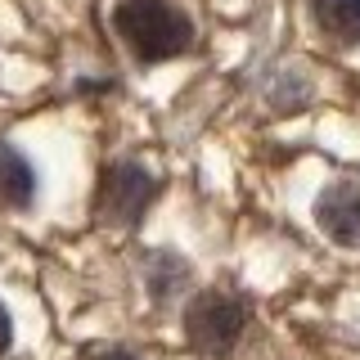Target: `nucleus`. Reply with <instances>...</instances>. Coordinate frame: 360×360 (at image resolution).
Masks as SVG:
<instances>
[{"mask_svg": "<svg viewBox=\"0 0 360 360\" xmlns=\"http://www.w3.org/2000/svg\"><path fill=\"white\" fill-rule=\"evenodd\" d=\"M104 360H140V356H131V352H108Z\"/></svg>", "mask_w": 360, "mask_h": 360, "instance_id": "nucleus-8", "label": "nucleus"}, {"mask_svg": "<svg viewBox=\"0 0 360 360\" xmlns=\"http://www.w3.org/2000/svg\"><path fill=\"white\" fill-rule=\"evenodd\" d=\"M315 22L324 27V37L356 45L360 41V0H311Z\"/></svg>", "mask_w": 360, "mask_h": 360, "instance_id": "nucleus-6", "label": "nucleus"}, {"mask_svg": "<svg viewBox=\"0 0 360 360\" xmlns=\"http://www.w3.org/2000/svg\"><path fill=\"white\" fill-rule=\"evenodd\" d=\"M9 342H14V320H9V311H5V302H0V356L9 352Z\"/></svg>", "mask_w": 360, "mask_h": 360, "instance_id": "nucleus-7", "label": "nucleus"}, {"mask_svg": "<svg viewBox=\"0 0 360 360\" xmlns=\"http://www.w3.org/2000/svg\"><path fill=\"white\" fill-rule=\"evenodd\" d=\"M153 194H158V180L140 162H112L99 176V212L112 225H135L149 212Z\"/></svg>", "mask_w": 360, "mask_h": 360, "instance_id": "nucleus-2", "label": "nucleus"}, {"mask_svg": "<svg viewBox=\"0 0 360 360\" xmlns=\"http://www.w3.org/2000/svg\"><path fill=\"white\" fill-rule=\"evenodd\" d=\"M315 221L329 239L347 243V248H360V185L352 180H338L329 185L320 198H315Z\"/></svg>", "mask_w": 360, "mask_h": 360, "instance_id": "nucleus-4", "label": "nucleus"}, {"mask_svg": "<svg viewBox=\"0 0 360 360\" xmlns=\"http://www.w3.org/2000/svg\"><path fill=\"white\" fill-rule=\"evenodd\" d=\"M243 333V307L225 292H202L185 311V338L198 352H225Z\"/></svg>", "mask_w": 360, "mask_h": 360, "instance_id": "nucleus-3", "label": "nucleus"}, {"mask_svg": "<svg viewBox=\"0 0 360 360\" xmlns=\"http://www.w3.org/2000/svg\"><path fill=\"white\" fill-rule=\"evenodd\" d=\"M32 194H37V172H32V162L14 144H0V207L18 212V207L32 202Z\"/></svg>", "mask_w": 360, "mask_h": 360, "instance_id": "nucleus-5", "label": "nucleus"}, {"mask_svg": "<svg viewBox=\"0 0 360 360\" xmlns=\"http://www.w3.org/2000/svg\"><path fill=\"white\" fill-rule=\"evenodd\" d=\"M112 27L135 50L140 63L176 59L194 45V22L180 14L172 0H122L112 9Z\"/></svg>", "mask_w": 360, "mask_h": 360, "instance_id": "nucleus-1", "label": "nucleus"}]
</instances>
